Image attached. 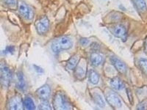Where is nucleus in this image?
Masks as SVG:
<instances>
[{"label": "nucleus", "mask_w": 147, "mask_h": 110, "mask_svg": "<svg viewBox=\"0 0 147 110\" xmlns=\"http://www.w3.org/2000/svg\"><path fill=\"white\" fill-rule=\"evenodd\" d=\"M51 89L48 85H44L39 88L36 91V96L39 99L45 101L48 99L50 96Z\"/></svg>", "instance_id": "1a4fd4ad"}, {"label": "nucleus", "mask_w": 147, "mask_h": 110, "mask_svg": "<svg viewBox=\"0 0 147 110\" xmlns=\"http://www.w3.org/2000/svg\"><path fill=\"white\" fill-rule=\"evenodd\" d=\"M12 78L11 69L4 63H1L0 66V79L1 85L4 87H8Z\"/></svg>", "instance_id": "7ed1b4c3"}, {"label": "nucleus", "mask_w": 147, "mask_h": 110, "mask_svg": "<svg viewBox=\"0 0 147 110\" xmlns=\"http://www.w3.org/2000/svg\"><path fill=\"white\" fill-rule=\"evenodd\" d=\"M74 70L75 77L77 79L82 80L84 78L85 74H86V71H85V68L84 67V66H82V64H80L79 62Z\"/></svg>", "instance_id": "f8f14e48"}, {"label": "nucleus", "mask_w": 147, "mask_h": 110, "mask_svg": "<svg viewBox=\"0 0 147 110\" xmlns=\"http://www.w3.org/2000/svg\"><path fill=\"white\" fill-rule=\"evenodd\" d=\"M18 10L21 15L27 20H31L34 17L32 9L24 2H20L18 5Z\"/></svg>", "instance_id": "39448f33"}, {"label": "nucleus", "mask_w": 147, "mask_h": 110, "mask_svg": "<svg viewBox=\"0 0 147 110\" xmlns=\"http://www.w3.org/2000/svg\"><path fill=\"white\" fill-rule=\"evenodd\" d=\"M113 34L116 37L121 39L123 41L127 40V33L125 27L122 25H116L110 29Z\"/></svg>", "instance_id": "0eeeda50"}, {"label": "nucleus", "mask_w": 147, "mask_h": 110, "mask_svg": "<svg viewBox=\"0 0 147 110\" xmlns=\"http://www.w3.org/2000/svg\"><path fill=\"white\" fill-rule=\"evenodd\" d=\"M23 104L22 98L18 95H16L9 100L7 108L11 110H23Z\"/></svg>", "instance_id": "6e6552de"}, {"label": "nucleus", "mask_w": 147, "mask_h": 110, "mask_svg": "<svg viewBox=\"0 0 147 110\" xmlns=\"http://www.w3.org/2000/svg\"><path fill=\"white\" fill-rule=\"evenodd\" d=\"M17 79L16 86L18 89L22 91H25L27 89V83L23 73L19 72L17 73Z\"/></svg>", "instance_id": "9b49d317"}, {"label": "nucleus", "mask_w": 147, "mask_h": 110, "mask_svg": "<svg viewBox=\"0 0 147 110\" xmlns=\"http://www.w3.org/2000/svg\"><path fill=\"white\" fill-rule=\"evenodd\" d=\"M4 3L10 7H14L17 5V0H4Z\"/></svg>", "instance_id": "412c9836"}, {"label": "nucleus", "mask_w": 147, "mask_h": 110, "mask_svg": "<svg viewBox=\"0 0 147 110\" xmlns=\"http://www.w3.org/2000/svg\"><path fill=\"white\" fill-rule=\"evenodd\" d=\"M79 62L80 58L77 55L73 56L67 62L66 67L69 70H74Z\"/></svg>", "instance_id": "4468645a"}, {"label": "nucleus", "mask_w": 147, "mask_h": 110, "mask_svg": "<svg viewBox=\"0 0 147 110\" xmlns=\"http://www.w3.org/2000/svg\"><path fill=\"white\" fill-rule=\"evenodd\" d=\"M89 79L90 82L93 85H97L99 82V75L96 72L91 69L89 72Z\"/></svg>", "instance_id": "f3484780"}, {"label": "nucleus", "mask_w": 147, "mask_h": 110, "mask_svg": "<svg viewBox=\"0 0 147 110\" xmlns=\"http://www.w3.org/2000/svg\"><path fill=\"white\" fill-rule=\"evenodd\" d=\"M93 97L94 101L97 105L101 108H104L105 107V103L102 97L99 94L95 93L93 95Z\"/></svg>", "instance_id": "a211bd4d"}, {"label": "nucleus", "mask_w": 147, "mask_h": 110, "mask_svg": "<svg viewBox=\"0 0 147 110\" xmlns=\"http://www.w3.org/2000/svg\"><path fill=\"white\" fill-rule=\"evenodd\" d=\"M110 61L115 68L121 73H125L127 71V67L125 64L117 58L112 56L110 58Z\"/></svg>", "instance_id": "9d476101"}, {"label": "nucleus", "mask_w": 147, "mask_h": 110, "mask_svg": "<svg viewBox=\"0 0 147 110\" xmlns=\"http://www.w3.org/2000/svg\"><path fill=\"white\" fill-rule=\"evenodd\" d=\"M139 65L143 72L147 73V59L142 58L139 61Z\"/></svg>", "instance_id": "aec40b11"}, {"label": "nucleus", "mask_w": 147, "mask_h": 110, "mask_svg": "<svg viewBox=\"0 0 147 110\" xmlns=\"http://www.w3.org/2000/svg\"><path fill=\"white\" fill-rule=\"evenodd\" d=\"M136 8L140 12L143 13L146 10V5L145 0H132Z\"/></svg>", "instance_id": "dca6fc26"}, {"label": "nucleus", "mask_w": 147, "mask_h": 110, "mask_svg": "<svg viewBox=\"0 0 147 110\" xmlns=\"http://www.w3.org/2000/svg\"><path fill=\"white\" fill-rule=\"evenodd\" d=\"M90 62L93 65L97 66H99L103 61V58L99 54L94 53L92 54L90 57Z\"/></svg>", "instance_id": "2eb2a0df"}, {"label": "nucleus", "mask_w": 147, "mask_h": 110, "mask_svg": "<svg viewBox=\"0 0 147 110\" xmlns=\"http://www.w3.org/2000/svg\"><path fill=\"white\" fill-rule=\"evenodd\" d=\"M73 46V42L67 36H63L58 38L52 43L51 48L55 53L60 51L68 50Z\"/></svg>", "instance_id": "f03ea898"}, {"label": "nucleus", "mask_w": 147, "mask_h": 110, "mask_svg": "<svg viewBox=\"0 0 147 110\" xmlns=\"http://www.w3.org/2000/svg\"><path fill=\"white\" fill-rule=\"evenodd\" d=\"M35 26L38 33L40 35L44 34L47 32L49 28V20L47 17H44L36 21Z\"/></svg>", "instance_id": "423d86ee"}, {"label": "nucleus", "mask_w": 147, "mask_h": 110, "mask_svg": "<svg viewBox=\"0 0 147 110\" xmlns=\"http://www.w3.org/2000/svg\"><path fill=\"white\" fill-rule=\"evenodd\" d=\"M15 48L13 46H9L6 47L4 50L3 51V53L5 54H12L14 53L15 51Z\"/></svg>", "instance_id": "5701e85b"}, {"label": "nucleus", "mask_w": 147, "mask_h": 110, "mask_svg": "<svg viewBox=\"0 0 147 110\" xmlns=\"http://www.w3.org/2000/svg\"><path fill=\"white\" fill-rule=\"evenodd\" d=\"M110 84L113 89L117 90H123L125 87L124 83L117 77L112 78L110 81Z\"/></svg>", "instance_id": "ddd939ff"}, {"label": "nucleus", "mask_w": 147, "mask_h": 110, "mask_svg": "<svg viewBox=\"0 0 147 110\" xmlns=\"http://www.w3.org/2000/svg\"><path fill=\"white\" fill-rule=\"evenodd\" d=\"M24 105L28 110H33L36 109V107L33 101L31 98L27 97L24 101Z\"/></svg>", "instance_id": "6ab92c4d"}, {"label": "nucleus", "mask_w": 147, "mask_h": 110, "mask_svg": "<svg viewBox=\"0 0 147 110\" xmlns=\"http://www.w3.org/2000/svg\"><path fill=\"white\" fill-rule=\"evenodd\" d=\"M80 42L81 45L83 46L87 45L89 43V40L85 38L81 39Z\"/></svg>", "instance_id": "b1692460"}, {"label": "nucleus", "mask_w": 147, "mask_h": 110, "mask_svg": "<svg viewBox=\"0 0 147 110\" xmlns=\"http://www.w3.org/2000/svg\"><path fill=\"white\" fill-rule=\"evenodd\" d=\"M40 110H51L52 108L50 105L48 103H43L40 104L38 107Z\"/></svg>", "instance_id": "4be33fe9"}, {"label": "nucleus", "mask_w": 147, "mask_h": 110, "mask_svg": "<svg viewBox=\"0 0 147 110\" xmlns=\"http://www.w3.org/2000/svg\"><path fill=\"white\" fill-rule=\"evenodd\" d=\"M53 105L55 110H71L73 106L65 94L59 92L55 94L53 100Z\"/></svg>", "instance_id": "f257e3e1"}, {"label": "nucleus", "mask_w": 147, "mask_h": 110, "mask_svg": "<svg viewBox=\"0 0 147 110\" xmlns=\"http://www.w3.org/2000/svg\"><path fill=\"white\" fill-rule=\"evenodd\" d=\"M137 109L138 110H144L145 109V105L144 103H140L137 107Z\"/></svg>", "instance_id": "393cba45"}, {"label": "nucleus", "mask_w": 147, "mask_h": 110, "mask_svg": "<svg viewBox=\"0 0 147 110\" xmlns=\"http://www.w3.org/2000/svg\"><path fill=\"white\" fill-rule=\"evenodd\" d=\"M105 97L107 103L113 108H118L121 107V101L117 95L113 92L110 91L107 92L105 94Z\"/></svg>", "instance_id": "20e7f679"}]
</instances>
